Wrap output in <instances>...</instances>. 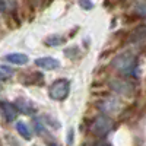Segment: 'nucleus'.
<instances>
[{"mask_svg": "<svg viewBox=\"0 0 146 146\" xmlns=\"http://www.w3.org/2000/svg\"><path fill=\"white\" fill-rule=\"evenodd\" d=\"M35 64L45 70H54L60 66V62L56 58H51V57H41V58L35 60Z\"/></svg>", "mask_w": 146, "mask_h": 146, "instance_id": "20e7f679", "label": "nucleus"}, {"mask_svg": "<svg viewBox=\"0 0 146 146\" xmlns=\"http://www.w3.org/2000/svg\"><path fill=\"white\" fill-rule=\"evenodd\" d=\"M137 12H139L140 15L146 16V5H142V6H139V7H137Z\"/></svg>", "mask_w": 146, "mask_h": 146, "instance_id": "f8f14e48", "label": "nucleus"}, {"mask_svg": "<svg viewBox=\"0 0 146 146\" xmlns=\"http://www.w3.org/2000/svg\"><path fill=\"white\" fill-rule=\"evenodd\" d=\"M16 130H18V133L23 139H27V140L31 139V131H29L28 126L23 123V121H18V123H16Z\"/></svg>", "mask_w": 146, "mask_h": 146, "instance_id": "0eeeda50", "label": "nucleus"}, {"mask_svg": "<svg viewBox=\"0 0 146 146\" xmlns=\"http://www.w3.org/2000/svg\"><path fill=\"white\" fill-rule=\"evenodd\" d=\"M79 5L85 9V10H91L94 7V3L91 2V0H79Z\"/></svg>", "mask_w": 146, "mask_h": 146, "instance_id": "9b49d317", "label": "nucleus"}, {"mask_svg": "<svg viewBox=\"0 0 146 146\" xmlns=\"http://www.w3.org/2000/svg\"><path fill=\"white\" fill-rule=\"evenodd\" d=\"M0 79H5V75H3V72H0Z\"/></svg>", "mask_w": 146, "mask_h": 146, "instance_id": "4468645a", "label": "nucleus"}, {"mask_svg": "<svg viewBox=\"0 0 146 146\" xmlns=\"http://www.w3.org/2000/svg\"><path fill=\"white\" fill-rule=\"evenodd\" d=\"M110 129H111V121H110V118H107L104 115L96 117L94 120L92 126H91V130L95 133V135H98V136H104Z\"/></svg>", "mask_w": 146, "mask_h": 146, "instance_id": "7ed1b4c3", "label": "nucleus"}, {"mask_svg": "<svg viewBox=\"0 0 146 146\" xmlns=\"http://www.w3.org/2000/svg\"><path fill=\"white\" fill-rule=\"evenodd\" d=\"M18 107H19L21 111H23L25 114H31V105L25 104V101H23V100H18Z\"/></svg>", "mask_w": 146, "mask_h": 146, "instance_id": "9d476101", "label": "nucleus"}, {"mask_svg": "<svg viewBox=\"0 0 146 146\" xmlns=\"http://www.w3.org/2000/svg\"><path fill=\"white\" fill-rule=\"evenodd\" d=\"M70 92V83L64 79L56 80L50 86V98L54 101H62L69 96Z\"/></svg>", "mask_w": 146, "mask_h": 146, "instance_id": "f03ea898", "label": "nucleus"}, {"mask_svg": "<svg viewBox=\"0 0 146 146\" xmlns=\"http://www.w3.org/2000/svg\"><path fill=\"white\" fill-rule=\"evenodd\" d=\"M72 140H73V130H70V131H69V140H67V143L70 145V143H72Z\"/></svg>", "mask_w": 146, "mask_h": 146, "instance_id": "ddd939ff", "label": "nucleus"}, {"mask_svg": "<svg viewBox=\"0 0 146 146\" xmlns=\"http://www.w3.org/2000/svg\"><path fill=\"white\" fill-rule=\"evenodd\" d=\"M114 66L126 75H137V62L133 56L121 54L114 60Z\"/></svg>", "mask_w": 146, "mask_h": 146, "instance_id": "f257e3e1", "label": "nucleus"}, {"mask_svg": "<svg viewBox=\"0 0 146 146\" xmlns=\"http://www.w3.org/2000/svg\"><path fill=\"white\" fill-rule=\"evenodd\" d=\"M0 107L3 108V113L6 115V120L7 121H13L16 114H18V110L13 104H10V102H6V101H2L0 102Z\"/></svg>", "mask_w": 146, "mask_h": 146, "instance_id": "423d86ee", "label": "nucleus"}, {"mask_svg": "<svg viewBox=\"0 0 146 146\" xmlns=\"http://www.w3.org/2000/svg\"><path fill=\"white\" fill-rule=\"evenodd\" d=\"M15 6V0H0V10H7Z\"/></svg>", "mask_w": 146, "mask_h": 146, "instance_id": "1a4fd4ad", "label": "nucleus"}, {"mask_svg": "<svg viewBox=\"0 0 146 146\" xmlns=\"http://www.w3.org/2000/svg\"><path fill=\"white\" fill-rule=\"evenodd\" d=\"M5 60L12 64H27L28 63V56L27 54H22V53H12L5 56Z\"/></svg>", "mask_w": 146, "mask_h": 146, "instance_id": "39448f33", "label": "nucleus"}, {"mask_svg": "<svg viewBox=\"0 0 146 146\" xmlns=\"http://www.w3.org/2000/svg\"><path fill=\"white\" fill-rule=\"evenodd\" d=\"M45 45L48 47H54V45H60V44H63L64 42V38L63 36H60V35H50L48 38H45Z\"/></svg>", "mask_w": 146, "mask_h": 146, "instance_id": "6e6552de", "label": "nucleus"}]
</instances>
